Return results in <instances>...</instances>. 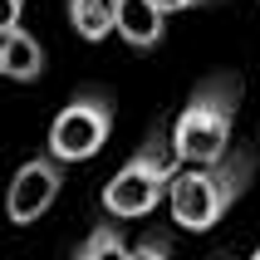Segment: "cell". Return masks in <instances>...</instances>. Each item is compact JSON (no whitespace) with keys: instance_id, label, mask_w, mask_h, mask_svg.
I'll return each mask as SVG.
<instances>
[{"instance_id":"obj_1","label":"cell","mask_w":260,"mask_h":260,"mask_svg":"<svg viewBox=\"0 0 260 260\" xmlns=\"http://www.w3.org/2000/svg\"><path fill=\"white\" fill-rule=\"evenodd\" d=\"M250 182H255V152H250V147H231V152L216 157V162L182 167L172 191H167L172 221L182 231H211V226L250 191Z\"/></svg>"},{"instance_id":"obj_2","label":"cell","mask_w":260,"mask_h":260,"mask_svg":"<svg viewBox=\"0 0 260 260\" xmlns=\"http://www.w3.org/2000/svg\"><path fill=\"white\" fill-rule=\"evenodd\" d=\"M236 113H241V79L236 74H211L206 84H197V93L187 99V108L172 123V147L182 157V167L226 157L236 147L231 143Z\"/></svg>"},{"instance_id":"obj_3","label":"cell","mask_w":260,"mask_h":260,"mask_svg":"<svg viewBox=\"0 0 260 260\" xmlns=\"http://www.w3.org/2000/svg\"><path fill=\"white\" fill-rule=\"evenodd\" d=\"M177 172H182V157H177V147H172V133L152 128L147 143L103 182L99 202H103V211L113 221H138V216H147V211H157V202L172 191Z\"/></svg>"},{"instance_id":"obj_4","label":"cell","mask_w":260,"mask_h":260,"mask_svg":"<svg viewBox=\"0 0 260 260\" xmlns=\"http://www.w3.org/2000/svg\"><path fill=\"white\" fill-rule=\"evenodd\" d=\"M113 138V103L103 93H79L54 113L49 123V157L59 162H88L99 157L103 143Z\"/></svg>"},{"instance_id":"obj_5","label":"cell","mask_w":260,"mask_h":260,"mask_svg":"<svg viewBox=\"0 0 260 260\" xmlns=\"http://www.w3.org/2000/svg\"><path fill=\"white\" fill-rule=\"evenodd\" d=\"M59 191H64V162L49 157V152L29 157V162H20V172L5 187V216L15 226H29V221H40L59 202Z\"/></svg>"},{"instance_id":"obj_6","label":"cell","mask_w":260,"mask_h":260,"mask_svg":"<svg viewBox=\"0 0 260 260\" xmlns=\"http://www.w3.org/2000/svg\"><path fill=\"white\" fill-rule=\"evenodd\" d=\"M118 35L133 49H157L167 35V10L157 0H118Z\"/></svg>"},{"instance_id":"obj_7","label":"cell","mask_w":260,"mask_h":260,"mask_svg":"<svg viewBox=\"0 0 260 260\" xmlns=\"http://www.w3.org/2000/svg\"><path fill=\"white\" fill-rule=\"evenodd\" d=\"M0 64H5V79L35 84V79L44 74V44L35 40L25 25H15L10 35H0Z\"/></svg>"},{"instance_id":"obj_8","label":"cell","mask_w":260,"mask_h":260,"mask_svg":"<svg viewBox=\"0 0 260 260\" xmlns=\"http://www.w3.org/2000/svg\"><path fill=\"white\" fill-rule=\"evenodd\" d=\"M69 25L88 44L108 40L118 35V0H69Z\"/></svg>"},{"instance_id":"obj_9","label":"cell","mask_w":260,"mask_h":260,"mask_svg":"<svg viewBox=\"0 0 260 260\" xmlns=\"http://www.w3.org/2000/svg\"><path fill=\"white\" fill-rule=\"evenodd\" d=\"M128 241H123V231H118L113 221H99L93 231L84 236V246L74 250V260H128Z\"/></svg>"},{"instance_id":"obj_10","label":"cell","mask_w":260,"mask_h":260,"mask_svg":"<svg viewBox=\"0 0 260 260\" xmlns=\"http://www.w3.org/2000/svg\"><path fill=\"white\" fill-rule=\"evenodd\" d=\"M128 260H172V241H167V236H143V241L128 250Z\"/></svg>"},{"instance_id":"obj_11","label":"cell","mask_w":260,"mask_h":260,"mask_svg":"<svg viewBox=\"0 0 260 260\" xmlns=\"http://www.w3.org/2000/svg\"><path fill=\"white\" fill-rule=\"evenodd\" d=\"M20 15H25V0H0V35H10L20 25Z\"/></svg>"},{"instance_id":"obj_12","label":"cell","mask_w":260,"mask_h":260,"mask_svg":"<svg viewBox=\"0 0 260 260\" xmlns=\"http://www.w3.org/2000/svg\"><path fill=\"white\" fill-rule=\"evenodd\" d=\"M157 5L172 15V10H191V5H206V0H157Z\"/></svg>"},{"instance_id":"obj_13","label":"cell","mask_w":260,"mask_h":260,"mask_svg":"<svg viewBox=\"0 0 260 260\" xmlns=\"http://www.w3.org/2000/svg\"><path fill=\"white\" fill-rule=\"evenodd\" d=\"M250 260H260V246H255V250H250Z\"/></svg>"},{"instance_id":"obj_14","label":"cell","mask_w":260,"mask_h":260,"mask_svg":"<svg viewBox=\"0 0 260 260\" xmlns=\"http://www.w3.org/2000/svg\"><path fill=\"white\" fill-rule=\"evenodd\" d=\"M0 79H5V64H0Z\"/></svg>"},{"instance_id":"obj_15","label":"cell","mask_w":260,"mask_h":260,"mask_svg":"<svg viewBox=\"0 0 260 260\" xmlns=\"http://www.w3.org/2000/svg\"><path fill=\"white\" fill-rule=\"evenodd\" d=\"M216 260H231V255H216Z\"/></svg>"}]
</instances>
